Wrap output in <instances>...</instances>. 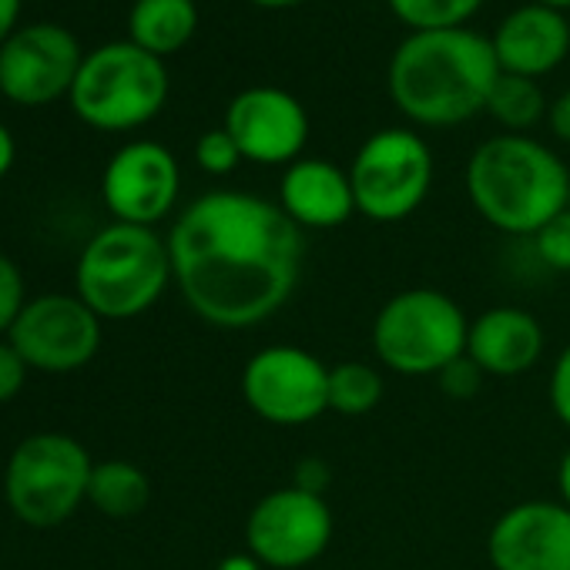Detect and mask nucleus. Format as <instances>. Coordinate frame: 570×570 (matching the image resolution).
I'll list each match as a JSON object with an SVG mask.
<instances>
[{
	"label": "nucleus",
	"instance_id": "1",
	"mask_svg": "<svg viewBox=\"0 0 570 570\" xmlns=\"http://www.w3.org/2000/svg\"><path fill=\"white\" fill-rule=\"evenodd\" d=\"M171 282L208 326L242 333L293 299L306 265V232L255 191L198 195L168 232Z\"/></svg>",
	"mask_w": 570,
	"mask_h": 570
},
{
	"label": "nucleus",
	"instance_id": "2",
	"mask_svg": "<svg viewBox=\"0 0 570 570\" xmlns=\"http://www.w3.org/2000/svg\"><path fill=\"white\" fill-rule=\"evenodd\" d=\"M497 78L493 41L480 31H410L390 58L386 88L406 121L456 128L487 111Z\"/></svg>",
	"mask_w": 570,
	"mask_h": 570
},
{
	"label": "nucleus",
	"instance_id": "3",
	"mask_svg": "<svg viewBox=\"0 0 570 570\" xmlns=\"http://www.w3.org/2000/svg\"><path fill=\"white\" fill-rule=\"evenodd\" d=\"M466 195L476 215L503 235L533 238L570 208V171L530 135H493L466 161Z\"/></svg>",
	"mask_w": 570,
	"mask_h": 570
},
{
	"label": "nucleus",
	"instance_id": "4",
	"mask_svg": "<svg viewBox=\"0 0 570 570\" xmlns=\"http://www.w3.org/2000/svg\"><path fill=\"white\" fill-rule=\"evenodd\" d=\"M171 282L168 238L145 225L111 222L78 258V299L101 320H135L148 313Z\"/></svg>",
	"mask_w": 570,
	"mask_h": 570
},
{
	"label": "nucleus",
	"instance_id": "5",
	"mask_svg": "<svg viewBox=\"0 0 570 570\" xmlns=\"http://www.w3.org/2000/svg\"><path fill=\"white\" fill-rule=\"evenodd\" d=\"M75 115L98 131H135L155 121L168 101L165 61L131 41H111L85 55L71 88Z\"/></svg>",
	"mask_w": 570,
	"mask_h": 570
},
{
	"label": "nucleus",
	"instance_id": "6",
	"mask_svg": "<svg viewBox=\"0 0 570 570\" xmlns=\"http://www.w3.org/2000/svg\"><path fill=\"white\" fill-rule=\"evenodd\" d=\"M470 320L440 289H403L373 320V353L400 376H436L466 353Z\"/></svg>",
	"mask_w": 570,
	"mask_h": 570
},
{
	"label": "nucleus",
	"instance_id": "7",
	"mask_svg": "<svg viewBox=\"0 0 570 570\" xmlns=\"http://www.w3.org/2000/svg\"><path fill=\"white\" fill-rule=\"evenodd\" d=\"M95 460L68 433L21 440L4 470V500L28 527H58L88 500Z\"/></svg>",
	"mask_w": 570,
	"mask_h": 570
},
{
	"label": "nucleus",
	"instance_id": "8",
	"mask_svg": "<svg viewBox=\"0 0 570 570\" xmlns=\"http://www.w3.org/2000/svg\"><path fill=\"white\" fill-rule=\"evenodd\" d=\"M346 171L356 215L376 225H396L426 202L436 165L423 135L413 128H383L360 145Z\"/></svg>",
	"mask_w": 570,
	"mask_h": 570
},
{
	"label": "nucleus",
	"instance_id": "9",
	"mask_svg": "<svg viewBox=\"0 0 570 570\" xmlns=\"http://www.w3.org/2000/svg\"><path fill=\"white\" fill-rule=\"evenodd\" d=\"M242 396L272 426H306L330 413V366L303 346H265L242 370Z\"/></svg>",
	"mask_w": 570,
	"mask_h": 570
},
{
	"label": "nucleus",
	"instance_id": "10",
	"mask_svg": "<svg viewBox=\"0 0 570 570\" xmlns=\"http://www.w3.org/2000/svg\"><path fill=\"white\" fill-rule=\"evenodd\" d=\"M333 540V510L326 497L299 487L265 493L245 517V547L265 570H299L316 563Z\"/></svg>",
	"mask_w": 570,
	"mask_h": 570
},
{
	"label": "nucleus",
	"instance_id": "11",
	"mask_svg": "<svg viewBox=\"0 0 570 570\" xmlns=\"http://www.w3.org/2000/svg\"><path fill=\"white\" fill-rule=\"evenodd\" d=\"M8 343L31 370L71 373L88 366L101 350V316L78 296L48 293L28 299Z\"/></svg>",
	"mask_w": 570,
	"mask_h": 570
},
{
	"label": "nucleus",
	"instance_id": "12",
	"mask_svg": "<svg viewBox=\"0 0 570 570\" xmlns=\"http://www.w3.org/2000/svg\"><path fill=\"white\" fill-rule=\"evenodd\" d=\"M85 65L78 38L61 24L18 28L0 48V95L24 108L51 105L71 95Z\"/></svg>",
	"mask_w": 570,
	"mask_h": 570
},
{
	"label": "nucleus",
	"instance_id": "13",
	"mask_svg": "<svg viewBox=\"0 0 570 570\" xmlns=\"http://www.w3.org/2000/svg\"><path fill=\"white\" fill-rule=\"evenodd\" d=\"M245 161L252 165H285L303 158L309 141V115L303 101L275 85H255L238 91L225 108L222 125Z\"/></svg>",
	"mask_w": 570,
	"mask_h": 570
},
{
	"label": "nucleus",
	"instance_id": "14",
	"mask_svg": "<svg viewBox=\"0 0 570 570\" xmlns=\"http://www.w3.org/2000/svg\"><path fill=\"white\" fill-rule=\"evenodd\" d=\"M181 191L178 158L158 141H131L118 148L101 175V198L115 222L155 228L171 215Z\"/></svg>",
	"mask_w": 570,
	"mask_h": 570
},
{
	"label": "nucleus",
	"instance_id": "15",
	"mask_svg": "<svg viewBox=\"0 0 570 570\" xmlns=\"http://www.w3.org/2000/svg\"><path fill=\"white\" fill-rule=\"evenodd\" d=\"M493 570H570V507L523 500L503 510L487 533Z\"/></svg>",
	"mask_w": 570,
	"mask_h": 570
},
{
	"label": "nucleus",
	"instance_id": "16",
	"mask_svg": "<svg viewBox=\"0 0 570 570\" xmlns=\"http://www.w3.org/2000/svg\"><path fill=\"white\" fill-rule=\"evenodd\" d=\"M493 55L503 75L540 81L553 75L570 55V21L563 11L543 4H523L510 11L493 31Z\"/></svg>",
	"mask_w": 570,
	"mask_h": 570
},
{
	"label": "nucleus",
	"instance_id": "17",
	"mask_svg": "<svg viewBox=\"0 0 570 570\" xmlns=\"http://www.w3.org/2000/svg\"><path fill=\"white\" fill-rule=\"evenodd\" d=\"M278 208L303 232L343 228L356 215L350 171L326 158H299L278 178Z\"/></svg>",
	"mask_w": 570,
	"mask_h": 570
},
{
	"label": "nucleus",
	"instance_id": "18",
	"mask_svg": "<svg viewBox=\"0 0 570 570\" xmlns=\"http://www.w3.org/2000/svg\"><path fill=\"white\" fill-rule=\"evenodd\" d=\"M543 326L520 306H493L470 323L466 356L497 380L520 376L537 366L543 353Z\"/></svg>",
	"mask_w": 570,
	"mask_h": 570
},
{
	"label": "nucleus",
	"instance_id": "19",
	"mask_svg": "<svg viewBox=\"0 0 570 570\" xmlns=\"http://www.w3.org/2000/svg\"><path fill=\"white\" fill-rule=\"evenodd\" d=\"M198 31L195 0H135L128 14V41L155 58L178 55Z\"/></svg>",
	"mask_w": 570,
	"mask_h": 570
},
{
	"label": "nucleus",
	"instance_id": "20",
	"mask_svg": "<svg viewBox=\"0 0 570 570\" xmlns=\"http://www.w3.org/2000/svg\"><path fill=\"white\" fill-rule=\"evenodd\" d=\"M151 500V480L141 466L128 460H101L91 470L88 483V503L111 517V520H128L138 517Z\"/></svg>",
	"mask_w": 570,
	"mask_h": 570
},
{
	"label": "nucleus",
	"instance_id": "21",
	"mask_svg": "<svg viewBox=\"0 0 570 570\" xmlns=\"http://www.w3.org/2000/svg\"><path fill=\"white\" fill-rule=\"evenodd\" d=\"M547 98L540 91V85L533 78H520V75H503L497 78L490 101H487V115L507 131V135H527L530 128L540 125V118H547Z\"/></svg>",
	"mask_w": 570,
	"mask_h": 570
},
{
	"label": "nucleus",
	"instance_id": "22",
	"mask_svg": "<svg viewBox=\"0 0 570 570\" xmlns=\"http://www.w3.org/2000/svg\"><path fill=\"white\" fill-rule=\"evenodd\" d=\"M386 386L373 363L346 360L330 366V410L340 416H366L380 406Z\"/></svg>",
	"mask_w": 570,
	"mask_h": 570
},
{
	"label": "nucleus",
	"instance_id": "23",
	"mask_svg": "<svg viewBox=\"0 0 570 570\" xmlns=\"http://www.w3.org/2000/svg\"><path fill=\"white\" fill-rule=\"evenodd\" d=\"M386 4L410 31H450L470 28L487 0H386Z\"/></svg>",
	"mask_w": 570,
	"mask_h": 570
},
{
	"label": "nucleus",
	"instance_id": "24",
	"mask_svg": "<svg viewBox=\"0 0 570 570\" xmlns=\"http://www.w3.org/2000/svg\"><path fill=\"white\" fill-rule=\"evenodd\" d=\"M195 161H198V168H202L205 175L222 178V175H232L245 158H242L235 138H232L225 128H212V131H205V135L195 141Z\"/></svg>",
	"mask_w": 570,
	"mask_h": 570
},
{
	"label": "nucleus",
	"instance_id": "25",
	"mask_svg": "<svg viewBox=\"0 0 570 570\" xmlns=\"http://www.w3.org/2000/svg\"><path fill=\"white\" fill-rule=\"evenodd\" d=\"M533 248L547 268L570 272V208H563L533 235Z\"/></svg>",
	"mask_w": 570,
	"mask_h": 570
},
{
	"label": "nucleus",
	"instance_id": "26",
	"mask_svg": "<svg viewBox=\"0 0 570 570\" xmlns=\"http://www.w3.org/2000/svg\"><path fill=\"white\" fill-rule=\"evenodd\" d=\"M28 296H24V275L11 255L0 252V336L11 333L18 316L24 313Z\"/></svg>",
	"mask_w": 570,
	"mask_h": 570
},
{
	"label": "nucleus",
	"instance_id": "27",
	"mask_svg": "<svg viewBox=\"0 0 570 570\" xmlns=\"http://www.w3.org/2000/svg\"><path fill=\"white\" fill-rule=\"evenodd\" d=\"M483 380H487V373H483L466 353L436 373V383H440V390H443L450 400H473V396L480 393Z\"/></svg>",
	"mask_w": 570,
	"mask_h": 570
},
{
	"label": "nucleus",
	"instance_id": "28",
	"mask_svg": "<svg viewBox=\"0 0 570 570\" xmlns=\"http://www.w3.org/2000/svg\"><path fill=\"white\" fill-rule=\"evenodd\" d=\"M550 410L570 430V346L560 350L550 370Z\"/></svg>",
	"mask_w": 570,
	"mask_h": 570
},
{
	"label": "nucleus",
	"instance_id": "29",
	"mask_svg": "<svg viewBox=\"0 0 570 570\" xmlns=\"http://www.w3.org/2000/svg\"><path fill=\"white\" fill-rule=\"evenodd\" d=\"M28 363L21 360V353L11 343H0V403H11L28 380Z\"/></svg>",
	"mask_w": 570,
	"mask_h": 570
},
{
	"label": "nucleus",
	"instance_id": "30",
	"mask_svg": "<svg viewBox=\"0 0 570 570\" xmlns=\"http://www.w3.org/2000/svg\"><path fill=\"white\" fill-rule=\"evenodd\" d=\"M330 483H333V470H330V463L320 460V456H303V460L296 463V470H293V487H299V490H306V493L326 497Z\"/></svg>",
	"mask_w": 570,
	"mask_h": 570
},
{
	"label": "nucleus",
	"instance_id": "31",
	"mask_svg": "<svg viewBox=\"0 0 570 570\" xmlns=\"http://www.w3.org/2000/svg\"><path fill=\"white\" fill-rule=\"evenodd\" d=\"M547 121H550V131H553L563 145H570V88H567L560 98H553V105H550V111H547Z\"/></svg>",
	"mask_w": 570,
	"mask_h": 570
},
{
	"label": "nucleus",
	"instance_id": "32",
	"mask_svg": "<svg viewBox=\"0 0 570 570\" xmlns=\"http://www.w3.org/2000/svg\"><path fill=\"white\" fill-rule=\"evenodd\" d=\"M24 0H0V48L11 41V35L18 31V14H21Z\"/></svg>",
	"mask_w": 570,
	"mask_h": 570
},
{
	"label": "nucleus",
	"instance_id": "33",
	"mask_svg": "<svg viewBox=\"0 0 570 570\" xmlns=\"http://www.w3.org/2000/svg\"><path fill=\"white\" fill-rule=\"evenodd\" d=\"M14 158H18V145H14V135L0 125V178H4L11 168H14Z\"/></svg>",
	"mask_w": 570,
	"mask_h": 570
},
{
	"label": "nucleus",
	"instance_id": "34",
	"mask_svg": "<svg viewBox=\"0 0 570 570\" xmlns=\"http://www.w3.org/2000/svg\"><path fill=\"white\" fill-rule=\"evenodd\" d=\"M215 570H265V567H262L248 550H242V553H228V557H222Z\"/></svg>",
	"mask_w": 570,
	"mask_h": 570
},
{
	"label": "nucleus",
	"instance_id": "35",
	"mask_svg": "<svg viewBox=\"0 0 570 570\" xmlns=\"http://www.w3.org/2000/svg\"><path fill=\"white\" fill-rule=\"evenodd\" d=\"M557 493H560V503L570 507V446L563 450V456L557 463Z\"/></svg>",
	"mask_w": 570,
	"mask_h": 570
},
{
	"label": "nucleus",
	"instance_id": "36",
	"mask_svg": "<svg viewBox=\"0 0 570 570\" xmlns=\"http://www.w3.org/2000/svg\"><path fill=\"white\" fill-rule=\"evenodd\" d=\"M252 8H262V11H289V8H299L306 0H245Z\"/></svg>",
	"mask_w": 570,
	"mask_h": 570
},
{
	"label": "nucleus",
	"instance_id": "37",
	"mask_svg": "<svg viewBox=\"0 0 570 570\" xmlns=\"http://www.w3.org/2000/svg\"><path fill=\"white\" fill-rule=\"evenodd\" d=\"M533 4L553 8V11H570V0H533Z\"/></svg>",
	"mask_w": 570,
	"mask_h": 570
}]
</instances>
